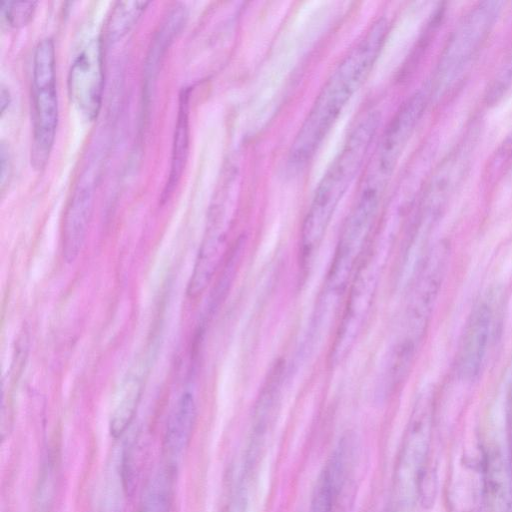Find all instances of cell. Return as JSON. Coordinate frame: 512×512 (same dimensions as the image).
Segmentation results:
<instances>
[{
	"mask_svg": "<svg viewBox=\"0 0 512 512\" xmlns=\"http://www.w3.org/2000/svg\"><path fill=\"white\" fill-rule=\"evenodd\" d=\"M382 197L359 191L342 226L324 290L340 295L352 280L368 247Z\"/></svg>",
	"mask_w": 512,
	"mask_h": 512,
	"instance_id": "obj_4",
	"label": "cell"
},
{
	"mask_svg": "<svg viewBox=\"0 0 512 512\" xmlns=\"http://www.w3.org/2000/svg\"><path fill=\"white\" fill-rule=\"evenodd\" d=\"M433 413V395L423 392L417 399L404 443L401 456L398 483L400 489L413 486L418 489L424 472L423 462L426 455Z\"/></svg>",
	"mask_w": 512,
	"mask_h": 512,
	"instance_id": "obj_9",
	"label": "cell"
},
{
	"mask_svg": "<svg viewBox=\"0 0 512 512\" xmlns=\"http://www.w3.org/2000/svg\"><path fill=\"white\" fill-rule=\"evenodd\" d=\"M142 391L138 376L130 377L122 391L121 397L112 413L110 432L113 437H119L132 421Z\"/></svg>",
	"mask_w": 512,
	"mask_h": 512,
	"instance_id": "obj_17",
	"label": "cell"
},
{
	"mask_svg": "<svg viewBox=\"0 0 512 512\" xmlns=\"http://www.w3.org/2000/svg\"><path fill=\"white\" fill-rule=\"evenodd\" d=\"M426 105V97L421 92L413 94L401 105L373 151L360 188L384 194L397 162L421 119Z\"/></svg>",
	"mask_w": 512,
	"mask_h": 512,
	"instance_id": "obj_6",
	"label": "cell"
},
{
	"mask_svg": "<svg viewBox=\"0 0 512 512\" xmlns=\"http://www.w3.org/2000/svg\"><path fill=\"white\" fill-rule=\"evenodd\" d=\"M33 141L31 164L43 169L51 153L58 123L55 48L51 38L41 40L33 58Z\"/></svg>",
	"mask_w": 512,
	"mask_h": 512,
	"instance_id": "obj_5",
	"label": "cell"
},
{
	"mask_svg": "<svg viewBox=\"0 0 512 512\" xmlns=\"http://www.w3.org/2000/svg\"><path fill=\"white\" fill-rule=\"evenodd\" d=\"M388 32L385 19L372 23L321 88L289 150V164L306 165L360 88L375 63Z\"/></svg>",
	"mask_w": 512,
	"mask_h": 512,
	"instance_id": "obj_1",
	"label": "cell"
},
{
	"mask_svg": "<svg viewBox=\"0 0 512 512\" xmlns=\"http://www.w3.org/2000/svg\"><path fill=\"white\" fill-rule=\"evenodd\" d=\"M337 486L336 482L324 470L316 486L310 512H332L333 498Z\"/></svg>",
	"mask_w": 512,
	"mask_h": 512,
	"instance_id": "obj_20",
	"label": "cell"
},
{
	"mask_svg": "<svg viewBox=\"0 0 512 512\" xmlns=\"http://www.w3.org/2000/svg\"><path fill=\"white\" fill-rule=\"evenodd\" d=\"M379 122L377 111L366 112L354 125L341 151L319 182L300 232V252L304 263L320 246L339 202L361 169Z\"/></svg>",
	"mask_w": 512,
	"mask_h": 512,
	"instance_id": "obj_2",
	"label": "cell"
},
{
	"mask_svg": "<svg viewBox=\"0 0 512 512\" xmlns=\"http://www.w3.org/2000/svg\"><path fill=\"white\" fill-rule=\"evenodd\" d=\"M492 313L488 305L475 307L465 326L456 358L458 373L472 380L479 375L488 349Z\"/></svg>",
	"mask_w": 512,
	"mask_h": 512,
	"instance_id": "obj_11",
	"label": "cell"
},
{
	"mask_svg": "<svg viewBox=\"0 0 512 512\" xmlns=\"http://www.w3.org/2000/svg\"><path fill=\"white\" fill-rule=\"evenodd\" d=\"M68 88L75 106L87 118L94 119L103 90L102 58L97 42H91L75 58L69 71Z\"/></svg>",
	"mask_w": 512,
	"mask_h": 512,
	"instance_id": "obj_10",
	"label": "cell"
},
{
	"mask_svg": "<svg viewBox=\"0 0 512 512\" xmlns=\"http://www.w3.org/2000/svg\"><path fill=\"white\" fill-rule=\"evenodd\" d=\"M226 228L218 221L212 222L200 245L193 271L188 282L187 294L200 296L214 277L226 251Z\"/></svg>",
	"mask_w": 512,
	"mask_h": 512,
	"instance_id": "obj_12",
	"label": "cell"
},
{
	"mask_svg": "<svg viewBox=\"0 0 512 512\" xmlns=\"http://www.w3.org/2000/svg\"><path fill=\"white\" fill-rule=\"evenodd\" d=\"M1 4V11L7 23L12 27H22L33 18L37 2L11 1Z\"/></svg>",
	"mask_w": 512,
	"mask_h": 512,
	"instance_id": "obj_21",
	"label": "cell"
},
{
	"mask_svg": "<svg viewBox=\"0 0 512 512\" xmlns=\"http://www.w3.org/2000/svg\"><path fill=\"white\" fill-rule=\"evenodd\" d=\"M1 112L3 113V111L5 110V107L8 105L9 101H10V97H9V92L4 88L2 87L1 88Z\"/></svg>",
	"mask_w": 512,
	"mask_h": 512,
	"instance_id": "obj_24",
	"label": "cell"
},
{
	"mask_svg": "<svg viewBox=\"0 0 512 512\" xmlns=\"http://www.w3.org/2000/svg\"><path fill=\"white\" fill-rule=\"evenodd\" d=\"M512 81V49L508 55L502 69L499 71L497 78L493 80V84L489 91L488 98L491 100L497 99L503 90L508 87Z\"/></svg>",
	"mask_w": 512,
	"mask_h": 512,
	"instance_id": "obj_22",
	"label": "cell"
},
{
	"mask_svg": "<svg viewBox=\"0 0 512 512\" xmlns=\"http://www.w3.org/2000/svg\"><path fill=\"white\" fill-rule=\"evenodd\" d=\"M171 491L167 475H159L154 480L145 504L143 512H170Z\"/></svg>",
	"mask_w": 512,
	"mask_h": 512,
	"instance_id": "obj_19",
	"label": "cell"
},
{
	"mask_svg": "<svg viewBox=\"0 0 512 512\" xmlns=\"http://www.w3.org/2000/svg\"><path fill=\"white\" fill-rule=\"evenodd\" d=\"M188 140V91L183 89L179 98V110L173 141L171 170L163 192L164 199L169 197L181 177L188 154Z\"/></svg>",
	"mask_w": 512,
	"mask_h": 512,
	"instance_id": "obj_15",
	"label": "cell"
},
{
	"mask_svg": "<svg viewBox=\"0 0 512 512\" xmlns=\"http://www.w3.org/2000/svg\"><path fill=\"white\" fill-rule=\"evenodd\" d=\"M447 260L448 249L442 244L435 247L427 256L406 308L404 334L396 344L417 351L442 285Z\"/></svg>",
	"mask_w": 512,
	"mask_h": 512,
	"instance_id": "obj_8",
	"label": "cell"
},
{
	"mask_svg": "<svg viewBox=\"0 0 512 512\" xmlns=\"http://www.w3.org/2000/svg\"><path fill=\"white\" fill-rule=\"evenodd\" d=\"M502 4L480 2L463 17L442 53L437 70L439 85H449L470 63L488 37Z\"/></svg>",
	"mask_w": 512,
	"mask_h": 512,
	"instance_id": "obj_7",
	"label": "cell"
},
{
	"mask_svg": "<svg viewBox=\"0 0 512 512\" xmlns=\"http://www.w3.org/2000/svg\"><path fill=\"white\" fill-rule=\"evenodd\" d=\"M93 204V189L78 188L67 209L62 231V255L66 262L72 263L82 249Z\"/></svg>",
	"mask_w": 512,
	"mask_h": 512,
	"instance_id": "obj_13",
	"label": "cell"
},
{
	"mask_svg": "<svg viewBox=\"0 0 512 512\" xmlns=\"http://www.w3.org/2000/svg\"><path fill=\"white\" fill-rule=\"evenodd\" d=\"M11 164L10 158L8 154V150L1 146V188H4V185L7 181V178L10 176Z\"/></svg>",
	"mask_w": 512,
	"mask_h": 512,
	"instance_id": "obj_23",
	"label": "cell"
},
{
	"mask_svg": "<svg viewBox=\"0 0 512 512\" xmlns=\"http://www.w3.org/2000/svg\"><path fill=\"white\" fill-rule=\"evenodd\" d=\"M387 244L379 240L370 245L351 280L347 303L329 352V364L338 366L350 354L370 313L388 254Z\"/></svg>",
	"mask_w": 512,
	"mask_h": 512,
	"instance_id": "obj_3",
	"label": "cell"
},
{
	"mask_svg": "<svg viewBox=\"0 0 512 512\" xmlns=\"http://www.w3.org/2000/svg\"><path fill=\"white\" fill-rule=\"evenodd\" d=\"M148 1L117 2L107 24V34L110 40H118L136 24L148 6Z\"/></svg>",
	"mask_w": 512,
	"mask_h": 512,
	"instance_id": "obj_18",
	"label": "cell"
},
{
	"mask_svg": "<svg viewBox=\"0 0 512 512\" xmlns=\"http://www.w3.org/2000/svg\"><path fill=\"white\" fill-rule=\"evenodd\" d=\"M196 419V402L190 392H185L176 403L167 423L164 444L171 456H178L187 446Z\"/></svg>",
	"mask_w": 512,
	"mask_h": 512,
	"instance_id": "obj_14",
	"label": "cell"
},
{
	"mask_svg": "<svg viewBox=\"0 0 512 512\" xmlns=\"http://www.w3.org/2000/svg\"><path fill=\"white\" fill-rule=\"evenodd\" d=\"M501 458L493 454L486 461V497L489 512H512V495Z\"/></svg>",
	"mask_w": 512,
	"mask_h": 512,
	"instance_id": "obj_16",
	"label": "cell"
}]
</instances>
